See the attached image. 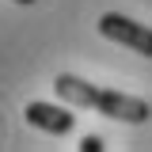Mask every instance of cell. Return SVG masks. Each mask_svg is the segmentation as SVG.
I'll use <instances>...</instances> for the list:
<instances>
[{
	"label": "cell",
	"instance_id": "6da1fadb",
	"mask_svg": "<svg viewBox=\"0 0 152 152\" xmlns=\"http://www.w3.org/2000/svg\"><path fill=\"white\" fill-rule=\"evenodd\" d=\"M53 91L69 107H88V110L103 114V118H114V122H126V126H141V122L152 118L148 99L114 91V88H95V84H88V80H80L72 72H57L53 76Z\"/></svg>",
	"mask_w": 152,
	"mask_h": 152
},
{
	"label": "cell",
	"instance_id": "7a4b0ae2",
	"mask_svg": "<svg viewBox=\"0 0 152 152\" xmlns=\"http://www.w3.org/2000/svg\"><path fill=\"white\" fill-rule=\"evenodd\" d=\"M99 34L107 42H118V46H126L133 53H141V57H152V27H145V23H137L129 15L107 12L99 19Z\"/></svg>",
	"mask_w": 152,
	"mask_h": 152
},
{
	"label": "cell",
	"instance_id": "3957f363",
	"mask_svg": "<svg viewBox=\"0 0 152 152\" xmlns=\"http://www.w3.org/2000/svg\"><path fill=\"white\" fill-rule=\"evenodd\" d=\"M27 122L42 133H53V137H65V133H72L76 126V114L69 107H57V103H27Z\"/></svg>",
	"mask_w": 152,
	"mask_h": 152
},
{
	"label": "cell",
	"instance_id": "277c9868",
	"mask_svg": "<svg viewBox=\"0 0 152 152\" xmlns=\"http://www.w3.org/2000/svg\"><path fill=\"white\" fill-rule=\"evenodd\" d=\"M80 152H103V137H84L80 141Z\"/></svg>",
	"mask_w": 152,
	"mask_h": 152
},
{
	"label": "cell",
	"instance_id": "5b68a950",
	"mask_svg": "<svg viewBox=\"0 0 152 152\" xmlns=\"http://www.w3.org/2000/svg\"><path fill=\"white\" fill-rule=\"evenodd\" d=\"M15 4H34V0H15Z\"/></svg>",
	"mask_w": 152,
	"mask_h": 152
}]
</instances>
